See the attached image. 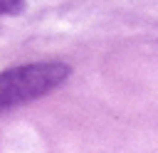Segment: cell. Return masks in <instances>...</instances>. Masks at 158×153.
<instances>
[{
	"mask_svg": "<svg viewBox=\"0 0 158 153\" xmlns=\"http://www.w3.org/2000/svg\"><path fill=\"white\" fill-rule=\"evenodd\" d=\"M25 10V0H0V15H20Z\"/></svg>",
	"mask_w": 158,
	"mask_h": 153,
	"instance_id": "2",
	"label": "cell"
},
{
	"mask_svg": "<svg viewBox=\"0 0 158 153\" xmlns=\"http://www.w3.org/2000/svg\"><path fill=\"white\" fill-rule=\"evenodd\" d=\"M67 76L69 67L62 62H37L0 72V111L49 94Z\"/></svg>",
	"mask_w": 158,
	"mask_h": 153,
	"instance_id": "1",
	"label": "cell"
}]
</instances>
